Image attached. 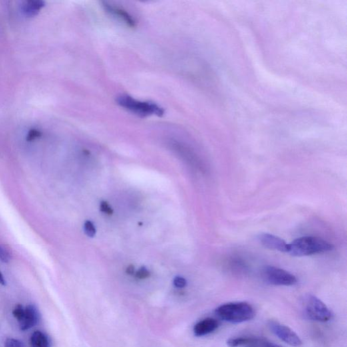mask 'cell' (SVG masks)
<instances>
[{"mask_svg":"<svg viewBox=\"0 0 347 347\" xmlns=\"http://www.w3.org/2000/svg\"><path fill=\"white\" fill-rule=\"evenodd\" d=\"M334 248V245L320 237L305 236L289 244L288 253L293 256H307L330 252Z\"/></svg>","mask_w":347,"mask_h":347,"instance_id":"1","label":"cell"},{"mask_svg":"<svg viewBox=\"0 0 347 347\" xmlns=\"http://www.w3.org/2000/svg\"><path fill=\"white\" fill-rule=\"evenodd\" d=\"M216 316L225 322L240 324L252 320L255 316L254 307L246 302H233L221 305L215 311Z\"/></svg>","mask_w":347,"mask_h":347,"instance_id":"2","label":"cell"},{"mask_svg":"<svg viewBox=\"0 0 347 347\" xmlns=\"http://www.w3.org/2000/svg\"><path fill=\"white\" fill-rule=\"evenodd\" d=\"M117 105L129 112L139 116L147 117L157 115L161 117L164 114V109L157 104L150 101H142L127 95L119 96L117 98Z\"/></svg>","mask_w":347,"mask_h":347,"instance_id":"3","label":"cell"},{"mask_svg":"<svg viewBox=\"0 0 347 347\" xmlns=\"http://www.w3.org/2000/svg\"><path fill=\"white\" fill-rule=\"evenodd\" d=\"M304 316L309 320L319 322H327L332 320V311L318 297L307 294L302 299Z\"/></svg>","mask_w":347,"mask_h":347,"instance_id":"4","label":"cell"},{"mask_svg":"<svg viewBox=\"0 0 347 347\" xmlns=\"http://www.w3.org/2000/svg\"><path fill=\"white\" fill-rule=\"evenodd\" d=\"M263 274L267 282L274 286H290L297 283L296 277L294 275L278 267H265Z\"/></svg>","mask_w":347,"mask_h":347,"instance_id":"5","label":"cell"},{"mask_svg":"<svg viewBox=\"0 0 347 347\" xmlns=\"http://www.w3.org/2000/svg\"><path fill=\"white\" fill-rule=\"evenodd\" d=\"M269 327L275 336L286 344L294 347L302 346V341L298 335L286 325L276 321H270L269 322Z\"/></svg>","mask_w":347,"mask_h":347,"instance_id":"6","label":"cell"},{"mask_svg":"<svg viewBox=\"0 0 347 347\" xmlns=\"http://www.w3.org/2000/svg\"><path fill=\"white\" fill-rule=\"evenodd\" d=\"M168 146L177 156L180 157L183 161L188 163L191 166L197 167V168L200 167V162L197 155L186 145L178 141L171 140L168 142Z\"/></svg>","mask_w":347,"mask_h":347,"instance_id":"7","label":"cell"},{"mask_svg":"<svg viewBox=\"0 0 347 347\" xmlns=\"http://www.w3.org/2000/svg\"><path fill=\"white\" fill-rule=\"evenodd\" d=\"M102 5H103L104 10L107 13L117 18L119 21L128 26L129 27L135 28L137 27V21L135 18L123 8L119 7L115 4L109 3V2H102Z\"/></svg>","mask_w":347,"mask_h":347,"instance_id":"8","label":"cell"},{"mask_svg":"<svg viewBox=\"0 0 347 347\" xmlns=\"http://www.w3.org/2000/svg\"><path fill=\"white\" fill-rule=\"evenodd\" d=\"M258 239L265 248L281 252H288L289 244L280 237L269 233H262L259 235Z\"/></svg>","mask_w":347,"mask_h":347,"instance_id":"9","label":"cell"},{"mask_svg":"<svg viewBox=\"0 0 347 347\" xmlns=\"http://www.w3.org/2000/svg\"><path fill=\"white\" fill-rule=\"evenodd\" d=\"M25 310V316L23 320L19 322L20 329L23 331L29 330L36 326L40 319V314L35 305H27Z\"/></svg>","mask_w":347,"mask_h":347,"instance_id":"10","label":"cell"},{"mask_svg":"<svg viewBox=\"0 0 347 347\" xmlns=\"http://www.w3.org/2000/svg\"><path fill=\"white\" fill-rule=\"evenodd\" d=\"M219 322L214 318H205L195 325L193 332L196 336H203L214 332L219 328Z\"/></svg>","mask_w":347,"mask_h":347,"instance_id":"11","label":"cell"},{"mask_svg":"<svg viewBox=\"0 0 347 347\" xmlns=\"http://www.w3.org/2000/svg\"><path fill=\"white\" fill-rule=\"evenodd\" d=\"M44 6H45V3L41 0H29V1L23 2L22 3L21 10L27 17H34L38 14Z\"/></svg>","mask_w":347,"mask_h":347,"instance_id":"12","label":"cell"},{"mask_svg":"<svg viewBox=\"0 0 347 347\" xmlns=\"http://www.w3.org/2000/svg\"><path fill=\"white\" fill-rule=\"evenodd\" d=\"M30 344L31 347H51L49 337L40 331H36L31 335Z\"/></svg>","mask_w":347,"mask_h":347,"instance_id":"13","label":"cell"},{"mask_svg":"<svg viewBox=\"0 0 347 347\" xmlns=\"http://www.w3.org/2000/svg\"><path fill=\"white\" fill-rule=\"evenodd\" d=\"M246 347H283L280 344L263 338H249Z\"/></svg>","mask_w":347,"mask_h":347,"instance_id":"14","label":"cell"},{"mask_svg":"<svg viewBox=\"0 0 347 347\" xmlns=\"http://www.w3.org/2000/svg\"><path fill=\"white\" fill-rule=\"evenodd\" d=\"M248 337H238V338H229L227 341V344L230 347H239L246 346L248 342Z\"/></svg>","mask_w":347,"mask_h":347,"instance_id":"15","label":"cell"},{"mask_svg":"<svg viewBox=\"0 0 347 347\" xmlns=\"http://www.w3.org/2000/svg\"><path fill=\"white\" fill-rule=\"evenodd\" d=\"M25 308L23 305L18 304L16 305L15 308L13 311V316L15 317L16 320L19 322H21L23 320L24 316H25Z\"/></svg>","mask_w":347,"mask_h":347,"instance_id":"16","label":"cell"},{"mask_svg":"<svg viewBox=\"0 0 347 347\" xmlns=\"http://www.w3.org/2000/svg\"><path fill=\"white\" fill-rule=\"evenodd\" d=\"M84 230L88 236L94 237L96 234V229L91 221H85L84 223Z\"/></svg>","mask_w":347,"mask_h":347,"instance_id":"17","label":"cell"},{"mask_svg":"<svg viewBox=\"0 0 347 347\" xmlns=\"http://www.w3.org/2000/svg\"><path fill=\"white\" fill-rule=\"evenodd\" d=\"M5 347H25L23 343L17 339L7 338L5 341Z\"/></svg>","mask_w":347,"mask_h":347,"instance_id":"18","label":"cell"},{"mask_svg":"<svg viewBox=\"0 0 347 347\" xmlns=\"http://www.w3.org/2000/svg\"><path fill=\"white\" fill-rule=\"evenodd\" d=\"M11 256L9 251L3 246H0V260L3 262L7 263L11 261Z\"/></svg>","mask_w":347,"mask_h":347,"instance_id":"19","label":"cell"},{"mask_svg":"<svg viewBox=\"0 0 347 347\" xmlns=\"http://www.w3.org/2000/svg\"><path fill=\"white\" fill-rule=\"evenodd\" d=\"M149 275H150V273L145 267H142L136 273V277L139 280H144L149 277Z\"/></svg>","mask_w":347,"mask_h":347,"instance_id":"20","label":"cell"},{"mask_svg":"<svg viewBox=\"0 0 347 347\" xmlns=\"http://www.w3.org/2000/svg\"><path fill=\"white\" fill-rule=\"evenodd\" d=\"M100 208H101L102 212L105 213V214L108 215L113 214V209L111 208L110 205L106 201H102L101 205H100Z\"/></svg>","mask_w":347,"mask_h":347,"instance_id":"21","label":"cell"},{"mask_svg":"<svg viewBox=\"0 0 347 347\" xmlns=\"http://www.w3.org/2000/svg\"><path fill=\"white\" fill-rule=\"evenodd\" d=\"M174 284L178 288H183L186 286L187 281L182 277H177L174 280Z\"/></svg>","mask_w":347,"mask_h":347,"instance_id":"22","label":"cell"},{"mask_svg":"<svg viewBox=\"0 0 347 347\" xmlns=\"http://www.w3.org/2000/svg\"><path fill=\"white\" fill-rule=\"evenodd\" d=\"M41 136L40 132L37 131V129H31L28 134L27 140L28 141H32L37 139Z\"/></svg>","mask_w":347,"mask_h":347,"instance_id":"23","label":"cell"},{"mask_svg":"<svg viewBox=\"0 0 347 347\" xmlns=\"http://www.w3.org/2000/svg\"><path fill=\"white\" fill-rule=\"evenodd\" d=\"M126 272L128 275H133L135 273V267L133 265H129L126 269Z\"/></svg>","mask_w":347,"mask_h":347,"instance_id":"24","label":"cell"},{"mask_svg":"<svg viewBox=\"0 0 347 347\" xmlns=\"http://www.w3.org/2000/svg\"><path fill=\"white\" fill-rule=\"evenodd\" d=\"M0 284L3 285V286H6L7 285V282L5 279V277L3 275V273L0 272Z\"/></svg>","mask_w":347,"mask_h":347,"instance_id":"25","label":"cell"}]
</instances>
